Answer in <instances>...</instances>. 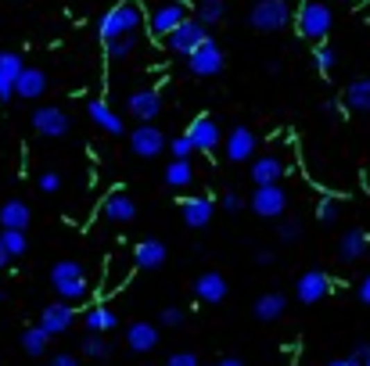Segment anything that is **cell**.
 Here are the masks:
<instances>
[{
  "instance_id": "1",
  "label": "cell",
  "mask_w": 370,
  "mask_h": 366,
  "mask_svg": "<svg viewBox=\"0 0 370 366\" xmlns=\"http://www.w3.org/2000/svg\"><path fill=\"white\" fill-rule=\"evenodd\" d=\"M140 22H144V11H140L137 0H119L115 8H108L105 15H101L97 36L105 40V43H108V40H119V36H130V33L140 29Z\"/></svg>"
},
{
  "instance_id": "2",
  "label": "cell",
  "mask_w": 370,
  "mask_h": 366,
  "mask_svg": "<svg viewBox=\"0 0 370 366\" xmlns=\"http://www.w3.org/2000/svg\"><path fill=\"white\" fill-rule=\"evenodd\" d=\"M51 284H54V291H58L61 301H79V298H87V291H90L87 269L79 266L76 258H61V263H54Z\"/></svg>"
},
{
  "instance_id": "3",
  "label": "cell",
  "mask_w": 370,
  "mask_h": 366,
  "mask_svg": "<svg viewBox=\"0 0 370 366\" xmlns=\"http://www.w3.org/2000/svg\"><path fill=\"white\" fill-rule=\"evenodd\" d=\"M295 26H298V33L305 40L320 43L335 26V11L327 8V0H305V4L298 8V15H295Z\"/></svg>"
},
{
  "instance_id": "4",
  "label": "cell",
  "mask_w": 370,
  "mask_h": 366,
  "mask_svg": "<svg viewBox=\"0 0 370 366\" xmlns=\"http://www.w3.org/2000/svg\"><path fill=\"white\" fill-rule=\"evenodd\" d=\"M292 22V4L287 0H255L249 11V26L255 33H280Z\"/></svg>"
},
{
  "instance_id": "5",
  "label": "cell",
  "mask_w": 370,
  "mask_h": 366,
  "mask_svg": "<svg viewBox=\"0 0 370 366\" xmlns=\"http://www.w3.org/2000/svg\"><path fill=\"white\" fill-rule=\"evenodd\" d=\"M205 40H209V29H205L198 18H183L180 26L166 36V47H169L176 58H191Z\"/></svg>"
},
{
  "instance_id": "6",
  "label": "cell",
  "mask_w": 370,
  "mask_h": 366,
  "mask_svg": "<svg viewBox=\"0 0 370 366\" xmlns=\"http://www.w3.org/2000/svg\"><path fill=\"white\" fill-rule=\"evenodd\" d=\"M249 208L259 215V219H284V212H287V190L280 183L255 187L252 198H249Z\"/></svg>"
},
{
  "instance_id": "7",
  "label": "cell",
  "mask_w": 370,
  "mask_h": 366,
  "mask_svg": "<svg viewBox=\"0 0 370 366\" xmlns=\"http://www.w3.org/2000/svg\"><path fill=\"white\" fill-rule=\"evenodd\" d=\"M223 65H227V58H223V47L209 36L201 43V47L187 58V69H191V76H198V79H212V76H219L223 72Z\"/></svg>"
},
{
  "instance_id": "8",
  "label": "cell",
  "mask_w": 370,
  "mask_h": 366,
  "mask_svg": "<svg viewBox=\"0 0 370 366\" xmlns=\"http://www.w3.org/2000/svg\"><path fill=\"white\" fill-rule=\"evenodd\" d=\"M166 147H169V140H166V133H162L158 126L140 122V126L130 129V151L137 158H158Z\"/></svg>"
},
{
  "instance_id": "9",
  "label": "cell",
  "mask_w": 370,
  "mask_h": 366,
  "mask_svg": "<svg viewBox=\"0 0 370 366\" xmlns=\"http://www.w3.org/2000/svg\"><path fill=\"white\" fill-rule=\"evenodd\" d=\"M33 129L40 137H47V140H61V137H69L72 119L61 112V108H54V104H40L33 112Z\"/></svg>"
},
{
  "instance_id": "10",
  "label": "cell",
  "mask_w": 370,
  "mask_h": 366,
  "mask_svg": "<svg viewBox=\"0 0 370 366\" xmlns=\"http://www.w3.org/2000/svg\"><path fill=\"white\" fill-rule=\"evenodd\" d=\"M327 294H331V276H327L323 269H305L295 280V298L302 301V306H317V301H323Z\"/></svg>"
},
{
  "instance_id": "11",
  "label": "cell",
  "mask_w": 370,
  "mask_h": 366,
  "mask_svg": "<svg viewBox=\"0 0 370 366\" xmlns=\"http://www.w3.org/2000/svg\"><path fill=\"white\" fill-rule=\"evenodd\" d=\"M40 327H44L51 338H61V334H65L69 327H72V323H76V309H72V301H51V306H44V313H40Z\"/></svg>"
},
{
  "instance_id": "12",
  "label": "cell",
  "mask_w": 370,
  "mask_h": 366,
  "mask_svg": "<svg viewBox=\"0 0 370 366\" xmlns=\"http://www.w3.org/2000/svg\"><path fill=\"white\" fill-rule=\"evenodd\" d=\"M212 215H216V201L205 198V194H194V198L180 201V219H183V226H191V230H205L212 223Z\"/></svg>"
},
{
  "instance_id": "13",
  "label": "cell",
  "mask_w": 370,
  "mask_h": 366,
  "mask_svg": "<svg viewBox=\"0 0 370 366\" xmlns=\"http://www.w3.org/2000/svg\"><path fill=\"white\" fill-rule=\"evenodd\" d=\"M183 18H187V4H183V0H169V4H162V8L151 11L148 29H151V36H162V40H166Z\"/></svg>"
},
{
  "instance_id": "14",
  "label": "cell",
  "mask_w": 370,
  "mask_h": 366,
  "mask_svg": "<svg viewBox=\"0 0 370 366\" xmlns=\"http://www.w3.org/2000/svg\"><path fill=\"white\" fill-rule=\"evenodd\" d=\"M187 137H191L194 151H205V155H209V151H216L223 144V129H219V122L212 115H198L187 126Z\"/></svg>"
},
{
  "instance_id": "15",
  "label": "cell",
  "mask_w": 370,
  "mask_h": 366,
  "mask_svg": "<svg viewBox=\"0 0 370 366\" xmlns=\"http://www.w3.org/2000/svg\"><path fill=\"white\" fill-rule=\"evenodd\" d=\"M227 294H230V284H227V276L216 273V269H205L194 280V298L205 301V306H219V301H227Z\"/></svg>"
},
{
  "instance_id": "16",
  "label": "cell",
  "mask_w": 370,
  "mask_h": 366,
  "mask_svg": "<svg viewBox=\"0 0 370 366\" xmlns=\"http://www.w3.org/2000/svg\"><path fill=\"white\" fill-rule=\"evenodd\" d=\"M169 258V248L166 241H158V237H144V241H137L133 248V266L137 269H162Z\"/></svg>"
},
{
  "instance_id": "17",
  "label": "cell",
  "mask_w": 370,
  "mask_h": 366,
  "mask_svg": "<svg viewBox=\"0 0 370 366\" xmlns=\"http://www.w3.org/2000/svg\"><path fill=\"white\" fill-rule=\"evenodd\" d=\"M158 341H162V334H158L155 323L137 319V323H130V327H126V349H130V352H137V356L155 352V349H158Z\"/></svg>"
},
{
  "instance_id": "18",
  "label": "cell",
  "mask_w": 370,
  "mask_h": 366,
  "mask_svg": "<svg viewBox=\"0 0 370 366\" xmlns=\"http://www.w3.org/2000/svg\"><path fill=\"white\" fill-rule=\"evenodd\" d=\"M255 147H259V140H255V133H252L249 126H234L230 129V137H227V158L234 165L252 162L255 158Z\"/></svg>"
},
{
  "instance_id": "19",
  "label": "cell",
  "mask_w": 370,
  "mask_h": 366,
  "mask_svg": "<svg viewBox=\"0 0 370 366\" xmlns=\"http://www.w3.org/2000/svg\"><path fill=\"white\" fill-rule=\"evenodd\" d=\"M126 112L137 119V122H155L162 115V97L158 90H133L126 97Z\"/></svg>"
},
{
  "instance_id": "20",
  "label": "cell",
  "mask_w": 370,
  "mask_h": 366,
  "mask_svg": "<svg viewBox=\"0 0 370 366\" xmlns=\"http://www.w3.org/2000/svg\"><path fill=\"white\" fill-rule=\"evenodd\" d=\"M249 172H252V183H255V187L280 183V176L287 172V162H284L280 155H255L252 165H249Z\"/></svg>"
},
{
  "instance_id": "21",
  "label": "cell",
  "mask_w": 370,
  "mask_h": 366,
  "mask_svg": "<svg viewBox=\"0 0 370 366\" xmlns=\"http://www.w3.org/2000/svg\"><path fill=\"white\" fill-rule=\"evenodd\" d=\"M22 69H26L22 54H15V51L0 54V101H11V97H15V86H18Z\"/></svg>"
},
{
  "instance_id": "22",
  "label": "cell",
  "mask_w": 370,
  "mask_h": 366,
  "mask_svg": "<svg viewBox=\"0 0 370 366\" xmlns=\"http://www.w3.org/2000/svg\"><path fill=\"white\" fill-rule=\"evenodd\" d=\"M87 115H90L94 126H101V129H105V133H112V137H122V133H126V122H122L119 112H112V108L101 101V97L87 101Z\"/></svg>"
},
{
  "instance_id": "23",
  "label": "cell",
  "mask_w": 370,
  "mask_h": 366,
  "mask_svg": "<svg viewBox=\"0 0 370 366\" xmlns=\"http://www.w3.org/2000/svg\"><path fill=\"white\" fill-rule=\"evenodd\" d=\"M284 313H287V294H284V291H266V294H259V298L252 301V316L262 319V323H274V319H280Z\"/></svg>"
},
{
  "instance_id": "24",
  "label": "cell",
  "mask_w": 370,
  "mask_h": 366,
  "mask_svg": "<svg viewBox=\"0 0 370 366\" xmlns=\"http://www.w3.org/2000/svg\"><path fill=\"white\" fill-rule=\"evenodd\" d=\"M101 212H105V219H112V223H133L137 219V205H133L130 194H122V190L108 194Z\"/></svg>"
},
{
  "instance_id": "25",
  "label": "cell",
  "mask_w": 370,
  "mask_h": 366,
  "mask_svg": "<svg viewBox=\"0 0 370 366\" xmlns=\"http://www.w3.org/2000/svg\"><path fill=\"white\" fill-rule=\"evenodd\" d=\"M47 90V72L44 69H22V76H18V86H15V97H22V101H40Z\"/></svg>"
},
{
  "instance_id": "26",
  "label": "cell",
  "mask_w": 370,
  "mask_h": 366,
  "mask_svg": "<svg viewBox=\"0 0 370 366\" xmlns=\"http://www.w3.org/2000/svg\"><path fill=\"white\" fill-rule=\"evenodd\" d=\"M367 251H370V233L367 230H348L338 241V258L342 263H360Z\"/></svg>"
},
{
  "instance_id": "27",
  "label": "cell",
  "mask_w": 370,
  "mask_h": 366,
  "mask_svg": "<svg viewBox=\"0 0 370 366\" xmlns=\"http://www.w3.org/2000/svg\"><path fill=\"white\" fill-rule=\"evenodd\" d=\"M29 223H33V212L26 201L11 198V201L0 205V226L4 230H29Z\"/></svg>"
},
{
  "instance_id": "28",
  "label": "cell",
  "mask_w": 370,
  "mask_h": 366,
  "mask_svg": "<svg viewBox=\"0 0 370 366\" xmlns=\"http://www.w3.org/2000/svg\"><path fill=\"white\" fill-rule=\"evenodd\" d=\"M83 323H87L90 334H108V331L119 327V316H115L108 306H90V309L83 313Z\"/></svg>"
},
{
  "instance_id": "29",
  "label": "cell",
  "mask_w": 370,
  "mask_h": 366,
  "mask_svg": "<svg viewBox=\"0 0 370 366\" xmlns=\"http://www.w3.org/2000/svg\"><path fill=\"white\" fill-rule=\"evenodd\" d=\"M345 104H348V112L370 115V76L348 83V90H345Z\"/></svg>"
},
{
  "instance_id": "30",
  "label": "cell",
  "mask_w": 370,
  "mask_h": 366,
  "mask_svg": "<svg viewBox=\"0 0 370 366\" xmlns=\"http://www.w3.org/2000/svg\"><path fill=\"white\" fill-rule=\"evenodd\" d=\"M162 180H166L169 190H183V187L194 183V169H191L187 158H173V162L166 165V172H162Z\"/></svg>"
},
{
  "instance_id": "31",
  "label": "cell",
  "mask_w": 370,
  "mask_h": 366,
  "mask_svg": "<svg viewBox=\"0 0 370 366\" xmlns=\"http://www.w3.org/2000/svg\"><path fill=\"white\" fill-rule=\"evenodd\" d=\"M18 344H22V352L26 356H47V344H51V334L44 331V327H40V323H36V327H26L22 331V338H18Z\"/></svg>"
},
{
  "instance_id": "32",
  "label": "cell",
  "mask_w": 370,
  "mask_h": 366,
  "mask_svg": "<svg viewBox=\"0 0 370 366\" xmlns=\"http://www.w3.org/2000/svg\"><path fill=\"white\" fill-rule=\"evenodd\" d=\"M223 15H227V0H198V22L205 29L216 26V22H223Z\"/></svg>"
},
{
  "instance_id": "33",
  "label": "cell",
  "mask_w": 370,
  "mask_h": 366,
  "mask_svg": "<svg viewBox=\"0 0 370 366\" xmlns=\"http://www.w3.org/2000/svg\"><path fill=\"white\" fill-rule=\"evenodd\" d=\"M79 352L90 356V359H108V356H112V341H108L105 334H90V331H87V338L79 341Z\"/></svg>"
},
{
  "instance_id": "34",
  "label": "cell",
  "mask_w": 370,
  "mask_h": 366,
  "mask_svg": "<svg viewBox=\"0 0 370 366\" xmlns=\"http://www.w3.org/2000/svg\"><path fill=\"white\" fill-rule=\"evenodd\" d=\"M302 233H305V223L298 219V215H284V219H277V237L280 241H302Z\"/></svg>"
},
{
  "instance_id": "35",
  "label": "cell",
  "mask_w": 370,
  "mask_h": 366,
  "mask_svg": "<svg viewBox=\"0 0 370 366\" xmlns=\"http://www.w3.org/2000/svg\"><path fill=\"white\" fill-rule=\"evenodd\" d=\"M105 51H108V58H130V54L137 51V33L119 36V40H108V43H105Z\"/></svg>"
},
{
  "instance_id": "36",
  "label": "cell",
  "mask_w": 370,
  "mask_h": 366,
  "mask_svg": "<svg viewBox=\"0 0 370 366\" xmlns=\"http://www.w3.org/2000/svg\"><path fill=\"white\" fill-rule=\"evenodd\" d=\"M313 65H317L320 72H335L338 51H335V47H327V43H317V47H313Z\"/></svg>"
},
{
  "instance_id": "37",
  "label": "cell",
  "mask_w": 370,
  "mask_h": 366,
  "mask_svg": "<svg viewBox=\"0 0 370 366\" xmlns=\"http://www.w3.org/2000/svg\"><path fill=\"white\" fill-rule=\"evenodd\" d=\"M0 237H4V248H8V255H11V258H18V255H26V251H29L26 230H4Z\"/></svg>"
},
{
  "instance_id": "38",
  "label": "cell",
  "mask_w": 370,
  "mask_h": 366,
  "mask_svg": "<svg viewBox=\"0 0 370 366\" xmlns=\"http://www.w3.org/2000/svg\"><path fill=\"white\" fill-rule=\"evenodd\" d=\"M338 215H342V201H338V198H331V194H327V198H320V201H317V219H320V223L331 226V223L338 219Z\"/></svg>"
},
{
  "instance_id": "39",
  "label": "cell",
  "mask_w": 370,
  "mask_h": 366,
  "mask_svg": "<svg viewBox=\"0 0 370 366\" xmlns=\"http://www.w3.org/2000/svg\"><path fill=\"white\" fill-rule=\"evenodd\" d=\"M219 208H223V212H230V215H237V212L249 208V198H244V194H237V190H227V194L219 198Z\"/></svg>"
},
{
  "instance_id": "40",
  "label": "cell",
  "mask_w": 370,
  "mask_h": 366,
  "mask_svg": "<svg viewBox=\"0 0 370 366\" xmlns=\"http://www.w3.org/2000/svg\"><path fill=\"white\" fill-rule=\"evenodd\" d=\"M169 151H173V158H191L194 155V144H191L187 133H180V137L169 140Z\"/></svg>"
},
{
  "instance_id": "41",
  "label": "cell",
  "mask_w": 370,
  "mask_h": 366,
  "mask_svg": "<svg viewBox=\"0 0 370 366\" xmlns=\"http://www.w3.org/2000/svg\"><path fill=\"white\" fill-rule=\"evenodd\" d=\"M158 323H162V327H183V323H187V313L176 309V306H169V309H162Z\"/></svg>"
},
{
  "instance_id": "42",
  "label": "cell",
  "mask_w": 370,
  "mask_h": 366,
  "mask_svg": "<svg viewBox=\"0 0 370 366\" xmlns=\"http://www.w3.org/2000/svg\"><path fill=\"white\" fill-rule=\"evenodd\" d=\"M40 190L44 194H58L61 190V172H54V169H47V172H40Z\"/></svg>"
},
{
  "instance_id": "43",
  "label": "cell",
  "mask_w": 370,
  "mask_h": 366,
  "mask_svg": "<svg viewBox=\"0 0 370 366\" xmlns=\"http://www.w3.org/2000/svg\"><path fill=\"white\" fill-rule=\"evenodd\" d=\"M166 366H201V359H198L194 352H173V356L166 359Z\"/></svg>"
},
{
  "instance_id": "44",
  "label": "cell",
  "mask_w": 370,
  "mask_h": 366,
  "mask_svg": "<svg viewBox=\"0 0 370 366\" xmlns=\"http://www.w3.org/2000/svg\"><path fill=\"white\" fill-rule=\"evenodd\" d=\"M47 366H79V356H72V352H58V356H51Z\"/></svg>"
},
{
  "instance_id": "45",
  "label": "cell",
  "mask_w": 370,
  "mask_h": 366,
  "mask_svg": "<svg viewBox=\"0 0 370 366\" xmlns=\"http://www.w3.org/2000/svg\"><path fill=\"white\" fill-rule=\"evenodd\" d=\"M353 356H356L363 366H370V341H360L356 349H353Z\"/></svg>"
},
{
  "instance_id": "46",
  "label": "cell",
  "mask_w": 370,
  "mask_h": 366,
  "mask_svg": "<svg viewBox=\"0 0 370 366\" xmlns=\"http://www.w3.org/2000/svg\"><path fill=\"white\" fill-rule=\"evenodd\" d=\"M274 258H277V255H274L270 248H259V251H255V263H259V266H270Z\"/></svg>"
},
{
  "instance_id": "47",
  "label": "cell",
  "mask_w": 370,
  "mask_h": 366,
  "mask_svg": "<svg viewBox=\"0 0 370 366\" xmlns=\"http://www.w3.org/2000/svg\"><path fill=\"white\" fill-rule=\"evenodd\" d=\"M360 301H363V306H370V273L363 276V284H360Z\"/></svg>"
},
{
  "instance_id": "48",
  "label": "cell",
  "mask_w": 370,
  "mask_h": 366,
  "mask_svg": "<svg viewBox=\"0 0 370 366\" xmlns=\"http://www.w3.org/2000/svg\"><path fill=\"white\" fill-rule=\"evenodd\" d=\"M323 366H363L356 356H348V359H331V363H323Z\"/></svg>"
},
{
  "instance_id": "49",
  "label": "cell",
  "mask_w": 370,
  "mask_h": 366,
  "mask_svg": "<svg viewBox=\"0 0 370 366\" xmlns=\"http://www.w3.org/2000/svg\"><path fill=\"white\" fill-rule=\"evenodd\" d=\"M212 366H244V363H241L237 356H223V359H216Z\"/></svg>"
},
{
  "instance_id": "50",
  "label": "cell",
  "mask_w": 370,
  "mask_h": 366,
  "mask_svg": "<svg viewBox=\"0 0 370 366\" xmlns=\"http://www.w3.org/2000/svg\"><path fill=\"white\" fill-rule=\"evenodd\" d=\"M11 263V255H8V248H4V237H0V269H4Z\"/></svg>"
},
{
  "instance_id": "51",
  "label": "cell",
  "mask_w": 370,
  "mask_h": 366,
  "mask_svg": "<svg viewBox=\"0 0 370 366\" xmlns=\"http://www.w3.org/2000/svg\"><path fill=\"white\" fill-rule=\"evenodd\" d=\"M323 115H338V101H323Z\"/></svg>"
},
{
  "instance_id": "52",
  "label": "cell",
  "mask_w": 370,
  "mask_h": 366,
  "mask_svg": "<svg viewBox=\"0 0 370 366\" xmlns=\"http://www.w3.org/2000/svg\"><path fill=\"white\" fill-rule=\"evenodd\" d=\"M327 4H331V0H327Z\"/></svg>"
},
{
  "instance_id": "53",
  "label": "cell",
  "mask_w": 370,
  "mask_h": 366,
  "mask_svg": "<svg viewBox=\"0 0 370 366\" xmlns=\"http://www.w3.org/2000/svg\"><path fill=\"white\" fill-rule=\"evenodd\" d=\"M0 54H4V51H0Z\"/></svg>"
},
{
  "instance_id": "54",
  "label": "cell",
  "mask_w": 370,
  "mask_h": 366,
  "mask_svg": "<svg viewBox=\"0 0 370 366\" xmlns=\"http://www.w3.org/2000/svg\"><path fill=\"white\" fill-rule=\"evenodd\" d=\"M0 298H4V294H0Z\"/></svg>"
}]
</instances>
